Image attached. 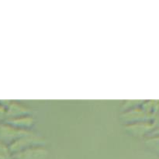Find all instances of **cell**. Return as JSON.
<instances>
[{
  "mask_svg": "<svg viewBox=\"0 0 159 159\" xmlns=\"http://www.w3.org/2000/svg\"><path fill=\"white\" fill-rule=\"evenodd\" d=\"M37 146H46L45 140L37 134L30 131L14 141L13 143L9 144V148L12 155V154L22 152V151L26 150L31 148L37 147Z\"/></svg>",
  "mask_w": 159,
  "mask_h": 159,
  "instance_id": "obj_1",
  "label": "cell"
},
{
  "mask_svg": "<svg viewBox=\"0 0 159 159\" xmlns=\"http://www.w3.org/2000/svg\"><path fill=\"white\" fill-rule=\"evenodd\" d=\"M31 130H21L7 123H0V142L8 146Z\"/></svg>",
  "mask_w": 159,
  "mask_h": 159,
  "instance_id": "obj_2",
  "label": "cell"
},
{
  "mask_svg": "<svg viewBox=\"0 0 159 159\" xmlns=\"http://www.w3.org/2000/svg\"><path fill=\"white\" fill-rule=\"evenodd\" d=\"M125 131L127 134L136 138L146 137L154 128V124L152 120L140 121L126 124Z\"/></svg>",
  "mask_w": 159,
  "mask_h": 159,
  "instance_id": "obj_3",
  "label": "cell"
},
{
  "mask_svg": "<svg viewBox=\"0 0 159 159\" xmlns=\"http://www.w3.org/2000/svg\"><path fill=\"white\" fill-rule=\"evenodd\" d=\"M48 155L49 152L45 146H37L12 154V159H48Z\"/></svg>",
  "mask_w": 159,
  "mask_h": 159,
  "instance_id": "obj_4",
  "label": "cell"
},
{
  "mask_svg": "<svg viewBox=\"0 0 159 159\" xmlns=\"http://www.w3.org/2000/svg\"><path fill=\"white\" fill-rule=\"evenodd\" d=\"M0 103L4 106L6 109V119L20 117L26 115H33L30 108H28L27 107L19 102H7L6 103L3 104L0 102Z\"/></svg>",
  "mask_w": 159,
  "mask_h": 159,
  "instance_id": "obj_5",
  "label": "cell"
},
{
  "mask_svg": "<svg viewBox=\"0 0 159 159\" xmlns=\"http://www.w3.org/2000/svg\"><path fill=\"white\" fill-rule=\"evenodd\" d=\"M35 118L33 115L20 116V117L6 119L4 122L21 130H31L35 124Z\"/></svg>",
  "mask_w": 159,
  "mask_h": 159,
  "instance_id": "obj_6",
  "label": "cell"
},
{
  "mask_svg": "<svg viewBox=\"0 0 159 159\" xmlns=\"http://www.w3.org/2000/svg\"><path fill=\"white\" fill-rule=\"evenodd\" d=\"M145 146L152 152L159 155V134L148 138L145 141Z\"/></svg>",
  "mask_w": 159,
  "mask_h": 159,
  "instance_id": "obj_7",
  "label": "cell"
},
{
  "mask_svg": "<svg viewBox=\"0 0 159 159\" xmlns=\"http://www.w3.org/2000/svg\"><path fill=\"white\" fill-rule=\"evenodd\" d=\"M12 156L9 146L0 142V159H12Z\"/></svg>",
  "mask_w": 159,
  "mask_h": 159,
  "instance_id": "obj_8",
  "label": "cell"
},
{
  "mask_svg": "<svg viewBox=\"0 0 159 159\" xmlns=\"http://www.w3.org/2000/svg\"><path fill=\"white\" fill-rule=\"evenodd\" d=\"M6 120V109L4 106L0 103V123H3Z\"/></svg>",
  "mask_w": 159,
  "mask_h": 159,
  "instance_id": "obj_9",
  "label": "cell"
}]
</instances>
